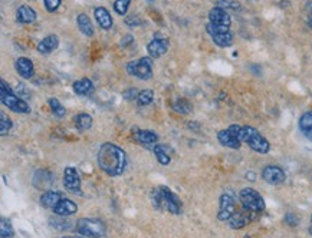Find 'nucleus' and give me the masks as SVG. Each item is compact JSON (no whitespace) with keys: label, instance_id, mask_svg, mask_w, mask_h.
Returning <instances> with one entry per match:
<instances>
[{"label":"nucleus","instance_id":"f257e3e1","mask_svg":"<svg viewBox=\"0 0 312 238\" xmlns=\"http://www.w3.org/2000/svg\"><path fill=\"white\" fill-rule=\"evenodd\" d=\"M96 161H98V167L104 171L107 175L118 177L125 170L127 158H125L124 149H121L120 146L111 144V142H105L101 145L98 151Z\"/></svg>","mask_w":312,"mask_h":238},{"label":"nucleus","instance_id":"f03ea898","mask_svg":"<svg viewBox=\"0 0 312 238\" xmlns=\"http://www.w3.org/2000/svg\"><path fill=\"white\" fill-rule=\"evenodd\" d=\"M151 201H153V205L158 210L168 211L174 215L182 214V201L167 187L154 188V191L151 192Z\"/></svg>","mask_w":312,"mask_h":238},{"label":"nucleus","instance_id":"7ed1b4c3","mask_svg":"<svg viewBox=\"0 0 312 238\" xmlns=\"http://www.w3.org/2000/svg\"><path fill=\"white\" fill-rule=\"evenodd\" d=\"M242 142L251 146L253 151L259 153H268L270 149V145H269L268 139L263 135H260V132L253 127H242V135H240Z\"/></svg>","mask_w":312,"mask_h":238},{"label":"nucleus","instance_id":"20e7f679","mask_svg":"<svg viewBox=\"0 0 312 238\" xmlns=\"http://www.w3.org/2000/svg\"><path fill=\"white\" fill-rule=\"evenodd\" d=\"M75 231L79 235L88 238H101L105 235V224L96 218H81L75 224Z\"/></svg>","mask_w":312,"mask_h":238},{"label":"nucleus","instance_id":"39448f33","mask_svg":"<svg viewBox=\"0 0 312 238\" xmlns=\"http://www.w3.org/2000/svg\"><path fill=\"white\" fill-rule=\"evenodd\" d=\"M0 99L5 106L10 108L13 112H18V113H29L30 112L29 105L23 99H20L13 94V91L10 89V86L5 81H2V85H0Z\"/></svg>","mask_w":312,"mask_h":238},{"label":"nucleus","instance_id":"423d86ee","mask_svg":"<svg viewBox=\"0 0 312 238\" xmlns=\"http://www.w3.org/2000/svg\"><path fill=\"white\" fill-rule=\"evenodd\" d=\"M239 200L245 210L252 211L255 214H260L265 211V201L259 192L253 188H243L239 192Z\"/></svg>","mask_w":312,"mask_h":238},{"label":"nucleus","instance_id":"0eeeda50","mask_svg":"<svg viewBox=\"0 0 312 238\" xmlns=\"http://www.w3.org/2000/svg\"><path fill=\"white\" fill-rule=\"evenodd\" d=\"M240 135H242V127L240 125H232L227 129L219 131L217 132V139L223 146L232 148V149H239L240 145H242Z\"/></svg>","mask_w":312,"mask_h":238},{"label":"nucleus","instance_id":"6e6552de","mask_svg":"<svg viewBox=\"0 0 312 238\" xmlns=\"http://www.w3.org/2000/svg\"><path fill=\"white\" fill-rule=\"evenodd\" d=\"M127 72L132 76L141 79V81H148L153 76V62L150 58L132 60L127 65Z\"/></svg>","mask_w":312,"mask_h":238},{"label":"nucleus","instance_id":"1a4fd4ad","mask_svg":"<svg viewBox=\"0 0 312 238\" xmlns=\"http://www.w3.org/2000/svg\"><path fill=\"white\" fill-rule=\"evenodd\" d=\"M206 30L212 36L213 42L220 48H229L233 43V34L230 33L227 26L213 25V23L209 22L207 26H206Z\"/></svg>","mask_w":312,"mask_h":238},{"label":"nucleus","instance_id":"9d476101","mask_svg":"<svg viewBox=\"0 0 312 238\" xmlns=\"http://www.w3.org/2000/svg\"><path fill=\"white\" fill-rule=\"evenodd\" d=\"M237 211V207H236V200L230 192H223L220 195V201H219V213H217V220L219 221L227 222L234 213Z\"/></svg>","mask_w":312,"mask_h":238},{"label":"nucleus","instance_id":"9b49d317","mask_svg":"<svg viewBox=\"0 0 312 238\" xmlns=\"http://www.w3.org/2000/svg\"><path fill=\"white\" fill-rule=\"evenodd\" d=\"M63 187L72 194H81V177L74 167H66L63 171Z\"/></svg>","mask_w":312,"mask_h":238},{"label":"nucleus","instance_id":"f8f14e48","mask_svg":"<svg viewBox=\"0 0 312 238\" xmlns=\"http://www.w3.org/2000/svg\"><path fill=\"white\" fill-rule=\"evenodd\" d=\"M167 49H168V39L163 33H160V32L154 33L153 41L147 45L148 55L151 58H156V59L160 58V56H163L167 52Z\"/></svg>","mask_w":312,"mask_h":238},{"label":"nucleus","instance_id":"ddd939ff","mask_svg":"<svg viewBox=\"0 0 312 238\" xmlns=\"http://www.w3.org/2000/svg\"><path fill=\"white\" fill-rule=\"evenodd\" d=\"M262 178L270 185H278L285 181V171L278 165H268L262 171Z\"/></svg>","mask_w":312,"mask_h":238},{"label":"nucleus","instance_id":"4468645a","mask_svg":"<svg viewBox=\"0 0 312 238\" xmlns=\"http://www.w3.org/2000/svg\"><path fill=\"white\" fill-rule=\"evenodd\" d=\"M253 217H255V213L248 211V210H245L242 207V210H237V211L234 213L233 217L227 221V224H229L233 230H240V228L246 227V225L253 220Z\"/></svg>","mask_w":312,"mask_h":238},{"label":"nucleus","instance_id":"2eb2a0df","mask_svg":"<svg viewBox=\"0 0 312 238\" xmlns=\"http://www.w3.org/2000/svg\"><path fill=\"white\" fill-rule=\"evenodd\" d=\"M209 20H210V23H213V25L227 26V27H230V23H232V17H230V15L226 12L225 9L217 8V6L210 10V13H209Z\"/></svg>","mask_w":312,"mask_h":238},{"label":"nucleus","instance_id":"dca6fc26","mask_svg":"<svg viewBox=\"0 0 312 238\" xmlns=\"http://www.w3.org/2000/svg\"><path fill=\"white\" fill-rule=\"evenodd\" d=\"M52 211L56 215H61V217H70V215L78 211V205L75 204L74 201L68 200V198H62Z\"/></svg>","mask_w":312,"mask_h":238},{"label":"nucleus","instance_id":"f3484780","mask_svg":"<svg viewBox=\"0 0 312 238\" xmlns=\"http://www.w3.org/2000/svg\"><path fill=\"white\" fill-rule=\"evenodd\" d=\"M58 46H59V37L56 34H49V36H46L45 39H42L41 42L38 43L36 49L42 55H49L55 49H58Z\"/></svg>","mask_w":312,"mask_h":238},{"label":"nucleus","instance_id":"a211bd4d","mask_svg":"<svg viewBox=\"0 0 312 238\" xmlns=\"http://www.w3.org/2000/svg\"><path fill=\"white\" fill-rule=\"evenodd\" d=\"M15 68L23 79H30L33 76V62L29 58H19L15 63Z\"/></svg>","mask_w":312,"mask_h":238},{"label":"nucleus","instance_id":"6ab92c4d","mask_svg":"<svg viewBox=\"0 0 312 238\" xmlns=\"http://www.w3.org/2000/svg\"><path fill=\"white\" fill-rule=\"evenodd\" d=\"M95 91V86L92 84L91 79L84 77V79H79L77 82H74V92L81 96H88V95H92Z\"/></svg>","mask_w":312,"mask_h":238},{"label":"nucleus","instance_id":"aec40b11","mask_svg":"<svg viewBox=\"0 0 312 238\" xmlns=\"http://www.w3.org/2000/svg\"><path fill=\"white\" fill-rule=\"evenodd\" d=\"M16 19H18L19 23H23V25L33 23L36 20V12L30 6L22 5L16 12Z\"/></svg>","mask_w":312,"mask_h":238},{"label":"nucleus","instance_id":"412c9836","mask_svg":"<svg viewBox=\"0 0 312 238\" xmlns=\"http://www.w3.org/2000/svg\"><path fill=\"white\" fill-rule=\"evenodd\" d=\"M62 198H63V196H62L61 192L49 189V191L44 192V194H42V196H41V204L44 205L45 208L53 210V208L56 207V204H58V203L61 201Z\"/></svg>","mask_w":312,"mask_h":238},{"label":"nucleus","instance_id":"4be33fe9","mask_svg":"<svg viewBox=\"0 0 312 238\" xmlns=\"http://www.w3.org/2000/svg\"><path fill=\"white\" fill-rule=\"evenodd\" d=\"M94 15H95V19H96V22H98V25L101 26L102 29L108 30V29H111V27H113V17H111L110 12H108L107 9L96 8L95 10H94Z\"/></svg>","mask_w":312,"mask_h":238},{"label":"nucleus","instance_id":"5701e85b","mask_svg":"<svg viewBox=\"0 0 312 238\" xmlns=\"http://www.w3.org/2000/svg\"><path fill=\"white\" fill-rule=\"evenodd\" d=\"M134 136H135V139L138 141L140 144L143 145L157 144V141H158V135L156 132L150 131V129H140L134 134Z\"/></svg>","mask_w":312,"mask_h":238},{"label":"nucleus","instance_id":"b1692460","mask_svg":"<svg viewBox=\"0 0 312 238\" xmlns=\"http://www.w3.org/2000/svg\"><path fill=\"white\" fill-rule=\"evenodd\" d=\"M299 129L302 135L312 142V111L305 112L299 119Z\"/></svg>","mask_w":312,"mask_h":238},{"label":"nucleus","instance_id":"393cba45","mask_svg":"<svg viewBox=\"0 0 312 238\" xmlns=\"http://www.w3.org/2000/svg\"><path fill=\"white\" fill-rule=\"evenodd\" d=\"M77 23H78L79 30L85 34V36H92V34H94L92 22H91V19H89L85 13H79L78 17H77Z\"/></svg>","mask_w":312,"mask_h":238},{"label":"nucleus","instance_id":"a878e982","mask_svg":"<svg viewBox=\"0 0 312 238\" xmlns=\"http://www.w3.org/2000/svg\"><path fill=\"white\" fill-rule=\"evenodd\" d=\"M74 125L77 127L78 131H88L89 128L92 127V116L88 113H78L74 116Z\"/></svg>","mask_w":312,"mask_h":238},{"label":"nucleus","instance_id":"bb28decb","mask_svg":"<svg viewBox=\"0 0 312 238\" xmlns=\"http://www.w3.org/2000/svg\"><path fill=\"white\" fill-rule=\"evenodd\" d=\"M39 179H41V184L36 188H38V189H48V188H51V185H52L53 175L51 172H48V171H38L35 174L33 181H39Z\"/></svg>","mask_w":312,"mask_h":238},{"label":"nucleus","instance_id":"cd10ccee","mask_svg":"<svg viewBox=\"0 0 312 238\" xmlns=\"http://www.w3.org/2000/svg\"><path fill=\"white\" fill-rule=\"evenodd\" d=\"M154 153H156L157 161L160 162L161 165L167 167L171 162V158H170L168 151H167V148H165L164 145H157L156 148H154Z\"/></svg>","mask_w":312,"mask_h":238},{"label":"nucleus","instance_id":"c85d7f7f","mask_svg":"<svg viewBox=\"0 0 312 238\" xmlns=\"http://www.w3.org/2000/svg\"><path fill=\"white\" fill-rule=\"evenodd\" d=\"M49 222H51V227L58 231H66L72 227L71 221H68L65 217H61V215H56L55 218H51Z\"/></svg>","mask_w":312,"mask_h":238},{"label":"nucleus","instance_id":"c756f323","mask_svg":"<svg viewBox=\"0 0 312 238\" xmlns=\"http://www.w3.org/2000/svg\"><path fill=\"white\" fill-rule=\"evenodd\" d=\"M153 99H154V92H153L151 89H144V91H141L138 96H137V102H138V105H141V106L150 105V103L153 102Z\"/></svg>","mask_w":312,"mask_h":238},{"label":"nucleus","instance_id":"7c9ffc66","mask_svg":"<svg viewBox=\"0 0 312 238\" xmlns=\"http://www.w3.org/2000/svg\"><path fill=\"white\" fill-rule=\"evenodd\" d=\"M15 231H13V227H12V222L6 218H2V222H0V237L2 238H9L13 237Z\"/></svg>","mask_w":312,"mask_h":238},{"label":"nucleus","instance_id":"2f4dec72","mask_svg":"<svg viewBox=\"0 0 312 238\" xmlns=\"http://www.w3.org/2000/svg\"><path fill=\"white\" fill-rule=\"evenodd\" d=\"M12 119L5 113V112H0V135L5 136L10 129H12Z\"/></svg>","mask_w":312,"mask_h":238},{"label":"nucleus","instance_id":"473e14b6","mask_svg":"<svg viewBox=\"0 0 312 238\" xmlns=\"http://www.w3.org/2000/svg\"><path fill=\"white\" fill-rule=\"evenodd\" d=\"M49 106H51V109H52L53 115H56L58 118H62V116H65V113H66V111H65V108L62 106V103L56 99V98H51L49 101Z\"/></svg>","mask_w":312,"mask_h":238},{"label":"nucleus","instance_id":"72a5a7b5","mask_svg":"<svg viewBox=\"0 0 312 238\" xmlns=\"http://www.w3.org/2000/svg\"><path fill=\"white\" fill-rule=\"evenodd\" d=\"M130 5H131V0H115V3H114V10H115L118 15L124 16V15L127 13L128 8H130Z\"/></svg>","mask_w":312,"mask_h":238},{"label":"nucleus","instance_id":"f704fd0d","mask_svg":"<svg viewBox=\"0 0 312 238\" xmlns=\"http://www.w3.org/2000/svg\"><path fill=\"white\" fill-rule=\"evenodd\" d=\"M61 2L62 0H44L45 3V8H46V10L48 12H55V10H58V8L61 6Z\"/></svg>","mask_w":312,"mask_h":238},{"label":"nucleus","instance_id":"c9c22d12","mask_svg":"<svg viewBox=\"0 0 312 238\" xmlns=\"http://www.w3.org/2000/svg\"><path fill=\"white\" fill-rule=\"evenodd\" d=\"M217 8H232V9H237L240 8L239 6V3H236V2H227V0H217Z\"/></svg>","mask_w":312,"mask_h":238},{"label":"nucleus","instance_id":"e433bc0d","mask_svg":"<svg viewBox=\"0 0 312 238\" xmlns=\"http://www.w3.org/2000/svg\"><path fill=\"white\" fill-rule=\"evenodd\" d=\"M138 94L140 92H137L135 89H128V91L124 92V98H125V99H134V98L138 96Z\"/></svg>","mask_w":312,"mask_h":238},{"label":"nucleus","instance_id":"4c0bfd02","mask_svg":"<svg viewBox=\"0 0 312 238\" xmlns=\"http://www.w3.org/2000/svg\"><path fill=\"white\" fill-rule=\"evenodd\" d=\"M125 23H127V25H132V23H134V25H140V23H141V20L138 19V16H134V15H132V16L127 17Z\"/></svg>","mask_w":312,"mask_h":238},{"label":"nucleus","instance_id":"58836bf2","mask_svg":"<svg viewBox=\"0 0 312 238\" xmlns=\"http://www.w3.org/2000/svg\"><path fill=\"white\" fill-rule=\"evenodd\" d=\"M61 238H84L82 235H79V237H74V235H65V237H61Z\"/></svg>","mask_w":312,"mask_h":238},{"label":"nucleus","instance_id":"ea45409f","mask_svg":"<svg viewBox=\"0 0 312 238\" xmlns=\"http://www.w3.org/2000/svg\"><path fill=\"white\" fill-rule=\"evenodd\" d=\"M309 22H311L312 25V3H311V16H309Z\"/></svg>","mask_w":312,"mask_h":238},{"label":"nucleus","instance_id":"a19ab883","mask_svg":"<svg viewBox=\"0 0 312 238\" xmlns=\"http://www.w3.org/2000/svg\"><path fill=\"white\" fill-rule=\"evenodd\" d=\"M309 234L312 235V217H311V227H309Z\"/></svg>","mask_w":312,"mask_h":238}]
</instances>
